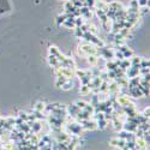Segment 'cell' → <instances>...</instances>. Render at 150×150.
Masks as SVG:
<instances>
[{"instance_id":"obj_1","label":"cell","mask_w":150,"mask_h":150,"mask_svg":"<svg viewBox=\"0 0 150 150\" xmlns=\"http://www.w3.org/2000/svg\"><path fill=\"white\" fill-rule=\"evenodd\" d=\"M64 90H70V89H72L73 88V83L71 82V81H65V83L63 84V87H61Z\"/></svg>"},{"instance_id":"obj_2","label":"cell","mask_w":150,"mask_h":150,"mask_svg":"<svg viewBox=\"0 0 150 150\" xmlns=\"http://www.w3.org/2000/svg\"><path fill=\"white\" fill-rule=\"evenodd\" d=\"M45 108H46L45 103H42V102H38V103L35 106V111H36V112H38V113H41Z\"/></svg>"}]
</instances>
